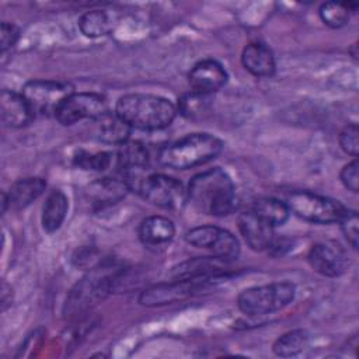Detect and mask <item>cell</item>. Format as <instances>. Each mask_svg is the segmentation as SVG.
<instances>
[{
  "label": "cell",
  "mask_w": 359,
  "mask_h": 359,
  "mask_svg": "<svg viewBox=\"0 0 359 359\" xmlns=\"http://www.w3.org/2000/svg\"><path fill=\"white\" fill-rule=\"evenodd\" d=\"M187 199L205 215L223 217L237 208L236 187L222 168H210L196 174L188 185Z\"/></svg>",
  "instance_id": "obj_1"
},
{
  "label": "cell",
  "mask_w": 359,
  "mask_h": 359,
  "mask_svg": "<svg viewBox=\"0 0 359 359\" xmlns=\"http://www.w3.org/2000/svg\"><path fill=\"white\" fill-rule=\"evenodd\" d=\"M177 107L167 98L133 93L122 95L115 105V112L130 126L140 130H160L172 123Z\"/></svg>",
  "instance_id": "obj_2"
},
{
  "label": "cell",
  "mask_w": 359,
  "mask_h": 359,
  "mask_svg": "<svg viewBox=\"0 0 359 359\" xmlns=\"http://www.w3.org/2000/svg\"><path fill=\"white\" fill-rule=\"evenodd\" d=\"M121 272L122 268L109 261L93 266L69 292L63 307L65 317H79L104 300L111 293Z\"/></svg>",
  "instance_id": "obj_3"
},
{
  "label": "cell",
  "mask_w": 359,
  "mask_h": 359,
  "mask_svg": "<svg viewBox=\"0 0 359 359\" xmlns=\"http://www.w3.org/2000/svg\"><path fill=\"white\" fill-rule=\"evenodd\" d=\"M223 142L210 133H189L160 150L158 160L174 170H188L216 158Z\"/></svg>",
  "instance_id": "obj_4"
},
{
  "label": "cell",
  "mask_w": 359,
  "mask_h": 359,
  "mask_svg": "<svg viewBox=\"0 0 359 359\" xmlns=\"http://www.w3.org/2000/svg\"><path fill=\"white\" fill-rule=\"evenodd\" d=\"M294 290V285L286 280L252 286L238 294L237 306L250 317L265 316L286 307L293 300Z\"/></svg>",
  "instance_id": "obj_5"
},
{
  "label": "cell",
  "mask_w": 359,
  "mask_h": 359,
  "mask_svg": "<svg viewBox=\"0 0 359 359\" xmlns=\"http://www.w3.org/2000/svg\"><path fill=\"white\" fill-rule=\"evenodd\" d=\"M286 205L297 217L317 224L338 223L346 208L335 199L313 194L310 191H296L287 196Z\"/></svg>",
  "instance_id": "obj_6"
},
{
  "label": "cell",
  "mask_w": 359,
  "mask_h": 359,
  "mask_svg": "<svg viewBox=\"0 0 359 359\" xmlns=\"http://www.w3.org/2000/svg\"><path fill=\"white\" fill-rule=\"evenodd\" d=\"M130 189L140 194L149 203L163 209H180L187 201L182 184L165 174H150L139 178Z\"/></svg>",
  "instance_id": "obj_7"
},
{
  "label": "cell",
  "mask_w": 359,
  "mask_h": 359,
  "mask_svg": "<svg viewBox=\"0 0 359 359\" xmlns=\"http://www.w3.org/2000/svg\"><path fill=\"white\" fill-rule=\"evenodd\" d=\"M73 93V87L66 81L31 80L24 84L21 94L29 104L34 115H53L60 104Z\"/></svg>",
  "instance_id": "obj_8"
},
{
  "label": "cell",
  "mask_w": 359,
  "mask_h": 359,
  "mask_svg": "<svg viewBox=\"0 0 359 359\" xmlns=\"http://www.w3.org/2000/svg\"><path fill=\"white\" fill-rule=\"evenodd\" d=\"M185 241L196 248L212 251L213 257L226 262L236 259L240 254V243L230 231L212 226H198L185 233Z\"/></svg>",
  "instance_id": "obj_9"
},
{
  "label": "cell",
  "mask_w": 359,
  "mask_h": 359,
  "mask_svg": "<svg viewBox=\"0 0 359 359\" xmlns=\"http://www.w3.org/2000/svg\"><path fill=\"white\" fill-rule=\"evenodd\" d=\"M108 112L107 98L98 93L73 91L57 108L55 118L65 126L74 125L83 119H97Z\"/></svg>",
  "instance_id": "obj_10"
},
{
  "label": "cell",
  "mask_w": 359,
  "mask_h": 359,
  "mask_svg": "<svg viewBox=\"0 0 359 359\" xmlns=\"http://www.w3.org/2000/svg\"><path fill=\"white\" fill-rule=\"evenodd\" d=\"M307 261L317 273L327 278L341 276L349 265L345 248L334 240L316 243L307 254Z\"/></svg>",
  "instance_id": "obj_11"
},
{
  "label": "cell",
  "mask_w": 359,
  "mask_h": 359,
  "mask_svg": "<svg viewBox=\"0 0 359 359\" xmlns=\"http://www.w3.org/2000/svg\"><path fill=\"white\" fill-rule=\"evenodd\" d=\"M201 282L202 280L174 279L171 282L153 285L140 293L139 303L146 307H157L182 302L191 297L199 289Z\"/></svg>",
  "instance_id": "obj_12"
},
{
  "label": "cell",
  "mask_w": 359,
  "mask_h": 359,
  "mask_svg": "<svg viewBox=\"0 0 359 359\" xmlns=\"http://www.w3.org/2000/svg\"><path fill=\"white\" fill-rule=\"evenodd\" d=\"M227 72L215 59H203L198 62L188 73V83L192 91L208 94L220 90L227 83Z\"/></svg>",
  "instance_id": "obj_13"
},
{
  "label": "cell",
  "mask_w": 359,
  "mask_h": 359,
  "mask_svg": "<svg viewBox=\"0 0 359 359\" xmlns=\"http://www.w3.org/2000/svg\"><path fill=\"white\" fill-rule=\"evenodd\" d=\"M149 151L146 146L140 142H125L119 146L116 161L118 167L122 170V174H125V181L128 182L129 188L142 177H139V172L146 170L149 167Z\"/></svg>",
  "instance_id": "obj_14"
},
{
  "label": "cell",
  "mask_w": 359,
  "mask_h": 359,
  "mask_svg": "<svg viewBox=\"0 0 359 359\" xmlns=\"http://www.w3.org/2000/svg\"><path fill=\"white\" fill-rule=\"evenodd\" d=\"M46 188V181L41 177H27L15 181L8 192L3 194V212L7 206L14 210L27 208L35 199H38Z\"/></svg>",
  "instance_id": "obj_15"
},
{
  "label": "cell",
  "mask_w": 359,
  "mask_h": 359,
  "mask_svg": "<svg viewBox=\"0 0 359 359\" xmlns=\"http://www.w3.org/2000/svg\"><path fill=\"white\" fill-rule=\"evenodd\" d=\"M226 261L216 257L192 258L172 268L171 278L182 280H206L226 272Z\"/></svg>",
  "instance_id": "obj_16"
},
{
  "label": "cell",
  "mask_w": 359,
  "mask_h": 359,
  "mask_svg": "<svg viewBox=\"0 0 359 359\" xmlns=\"http://www.w3.org/2000/svg\"><path fill=\"white\" fill-rule=\"evenodd\" d=\"M238 230L248 247L254 251L268 250L275 238L273 227L258 219L251 210L244 212L237 219Z\"/></svg>",
  "instance_id": "obj_17"
},
{
  "label": "cell",
  "mask_w": 359,
  "mask_h": 359,
  "mask_svg": "<svg viewBox=\"0 0 359 359\" xmlns=\"http://www.w3.org/2000/svg\"><path fill=\"white\" fill-rule=\"evenodd\" d=\"M0 114L3 123L8 128H24L35 116L25 97L11 90L1 91Z\"/></svg>",
  "instance_id": "obj_18"
},
{
  "label": "cell",
  "mask_w": 359,
  "mask_h": 359,
  "mask_svg": "<svg viewBox=\"0 0 359 359\" xmlns=\"http://www.w3.org/2000/svg\"><path fill=\"white\" fill-rule=\"evenodd\" d=\"M140 241L149 248H161L171 243L175 234L174 223L160 215L146 217L137 230Z\"/></svg>",
  "instance_id": "obj_19"
},
{
  "label": "cell",
  "mask_w": 359,
  "mask_h": 359,
  "mask_svg": "<svg viewBox=\"0 0 359 359\" xmlns=\"http://www.w3.org/2000/svg\"><path fill=\"white\" fill-rule=\"evenodd\" d=\"M241 63L244 69L255 77H271L276 69L272 50L261 42H251L244 46Z\"/></svg>",
  "instance_id": "obj_20"
},
{
  "label": "cell",
  "mask_w": 359,
  "mask_h": 359,
  "mask_svg": "<svg viewBox=\"0 0 359 359\" xmlns=\"http://www.w3.org/2000/svg\"><path fill=\"white\" fill-rule=\"evenodd\" d=\"M128 182L122 178H98L93 181L87 188V196L91 201L93 205L97 206H107L119 202L122 198H125L126 192L129 191Z\"/></svg>",
  "instance_id": "obj_21"
},
{
  "label": "cell",
  "mask_w": 359,
  "mask_h": 359,
  "mask_svg": "<svg viewBox=\"0 0 359 359\" xmlns=\"http://www.w3.org/2000/svg\"><path fill=\"white\" fill-rule=\"evenodd\" d=\"M130 126L116 114L105 112L100 118L94 119V132L98 140L108 144H118L128 142L130 135Z\"/></svg>",
  "instance_id": "obj_22"
},
{
  "label": "cell",
  "mask_w": 359,
  "mask_h": 359,
  "mask_svg": "<svg viewBox=\"0 0 359 359\" xmlns=\"http://www.w3.org/2000/svg\"><path fill=\"white\" fill-rule=\"evenodd\" d=\"M69 210V199L60 189H53L42 206L41 223L46 233H55L63 224Z\"/></svg>",
  "instance_id": "obj_23"
},
{
  "label": "cell",
  "mask_w": 359,
  "mask_h": 359,
  "mask_svg": "<svg viewBox=\"0 0 359 359\" xmlns=\"http://www.w3.org/2000/svg\"><path fill=\"white\" fill-rule=\"evenodd\" d=\"M251 212L271 227L282 226L289 219L290 210L286 202L276 198H259L254 201Z\"/></svg>",
  "instance_id": "obj_24"
},
{
  "label": "cell",
  "mask_w": 359,
  "mask_h": 359,
  "mask_svg": "<svg viewBox=\"0 0 359 359\" xmlns=\"http://www.w3.org/2000/svg\"><path fill=\"white\" fill-rule=\"evenodd\" d=\"M115 17L105 10H90L79 20V28L87 38L108 35L115 27Z\"/></svg>",
  "instance_id": "obj_25"
},
{
  "label": "cell",
  "mask_w": 359,
  "mask_h": 359,
  "mask_svg": "<svg viewBox=\"0 0 359 359\" xmlns=\"http://www.w3.org/2000/svg\"><path fill=\"white\" fill-rule=\"evenodd\" d=\"M309 344V334L304 330H292L280 335L272 346L276 356L290 358L299 355Z\"/></svg>",
  "instance_id": "obj_26"
},
{
  "label": "cell",
  "mask_w": 359,
  "mask_h": 359,
  "mask_svg": "<svg viewBox=\"0 0 359 359\" xmlns=\"http://www.w3.org/2000/svg\"><path fill=\"white\" fill-rule=\"evenodd\" d=\"M112 161V156L108 151H97V153H88L84 150H80L73 157L74 165L83 170H91V171H105Z\"/></svg>",
  "instance_id": "obj_27"
},
{
  "label": "cell",
  "mask_w": 359,
  "mask_h": 359,
  "mask_svg": "<svg viewBox=\"0 0 359 359\" xmlns=\"http://www.w3.org/2000/svg\"><path fill=\"white\" fill-rule=\"evenodd\" d=\"M320 17L323 22L331 28L344 27L351 15V11L346 7V3L328 1L320 7Z\"/></svg>",
  "instance_id": "obj_28"
},
{
  "label": "cell",
  "mask_w": 359,
  "mask_h": 359,
  "mask_svg": "<svg viewBox=\"0 0 359 359\" xmlns=\"http://www.w3.org/2000/svg\"><path fill=\"white\" fill-rule=\"evenodd\" d=\"M209 107V95L191 91L178 100V111L185 116H196Z\"/></svg>",
  "instance_id": "obj_29"
},
{
  "label": "cell",
  "mask_w": 359,
  "mask_h": 359,
  "mask_svg": "<svg viewBox=\"0 0 359 359\" xmlns=\"http://www.w3.org/2000/svg\"><path fill=\"white\" fill-rule=\"evenodd\" d=\"M338 223L341 226V230H342L346 241L356 250L358 240H359V219H358L356 210L346 209Z\"/></svg>",
  "instance_id": "obj_30"
},
{
  "label": "cell",
  "mask_w": 359,
  "mask_h": 359,
  "mask_svg": "<svg viewBox=\"0 0 359 359\" xmlns=\"http://www.w3.org/2000/svg\"><path fill=\"white\" fill-rule=\"evenodd\" d=\"M358 125L356 123H348L339 133V146L341 149L356 158L359 151V139H358Z\"/></svg>",
  "instance_id": "obj_31"
},
{
  "label": "cell",
  "mask_w": 359,
  "mask_h": 359,
  "mask_svg": "<svg viewBox=\"0 0 359 359\" xmlns=\"http://www.w3.org/2000/svg\"><path fill=\"white\" fill-rule=\"evenodd\" d=\"M341 182L348 191H352L353 194L359 189V164L358 160L353 158L351 163L344 165V168L339 172Z\"/></svg>",
  "instance_id": "obj_32"
},
{
  "label": "cell",
  "mask_w": 359,
  "mask_h": 359,
  "mask_svg": "<svg viewBox=\"0 0 359 359\" xmlns=\"http://www.w3.org/2000/svg\"><path fill=\"white\" fill-rule=\"evenodd\" d=\"M20 38V29L17 25L11 24V22H1V28H0V45H1V53L4 55L7 50H10L11 48H14V45L17 43Z\"/></svg>",
  "instance_id": "obj_33"
}]
</instances>
